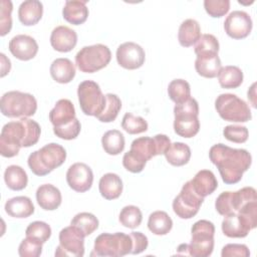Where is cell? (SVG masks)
<instances>
[{"label":"cell","instance_id":"6da1fadb","mask_svg":"<svg viewBox=\"0 0 257 257\" xmlns=\"http://www.w3.org/2000/svg\"><path fill=\"white\" fill-rule=\"evenodd\" d=\"M210 161L217 167L223 182L237 184L250 168L252 157L247 150L233 149L224 144H216L209 151Z\"/></svg>","mask_w":257,"mask_h":257},{"label":"cell","instance_id":"7a4b0ae2","mask_svg":"<svg viewBox=\"0 0 257 257\" xmlns=\"http://www.w3.org/2000/svg\"><path fill=\"white\" fill-rule=\"evenodd\" d=\"M41 134L37 121L28 117L9 121L2 127L0 135V154L4 158H13L20 149L29 148L37 144Z\"/></svg>","mask_w":257,"mask_h":257},{"label":"cell","instance_id":"3957f363","mask_svg":"<svg viewBox=\"0 0 257 257\" xmlns=\"http://www.w3.org/2000/svg\"><path fill=\"white\" fill-rule=\"evenodd\" d=\"M66 159L65 149L56 143H50L34 151L28 157L27 163L31 172L36 176H46L60 167Z\"/></svg>","mask_w":257,"mask_h":257},{"label":"cell","instance_id":"277c9868","mask_svg":"<svg viewBox=\"0 0 257 257\" xmlns=\"http://www.w3.org/2000/svg\"><path fill=\"white\" fill-rule=\"evenodd\" d=\"M199 104L198 101L190 97L182 103H178L174 107V131L175 133L186 139L195 137L200 130V121L198 118Z\"/></svg>","mask_w":257,"mask_h":257},{"label":"cell","instance_id":"5b68a950","mask_svg":"<svg viewBox=\"0 0 257 257\" xmlns=\"http://www.w3.org/2000/svg\"><path fill=\"white\" fill-rule=\"evenodd\" d=\"M0 109L8 117H29L36 112L37 101L30 93L11 90L2 95Z\"/></svg>","mask_w":257,"mask_h":257},{"label":"cell","instance_id":"8992f818","mask_svg":"<svg viewBox=\"0 0 257 257\" xmlns=\"http://www.w3.org/2000/svg\"><path fill=\"white\" fill-rule=\"evenodd\" d=\"M133 248V241L131 235L122 232L113 234L102 233L94 240L93 253L96 256L119 257L131 254Z\"/></svg>","mask_w":257,"mask_h":257},{"label":"cell","instance_id":"52a82bcc","mask_svg":"<svg viewBox=\"0 0 257 257\" xmlns=\"http://www.w3.org/2000/svg\"><path fill=\"white\" fill-rule=\"evenodd\" d=\"M191 242L188 244L189 255L208 257L214 249L215 226L211 221L199 220L191 228Z\"/></svg>","mask_w":257,"mask_h":257},{"label":"cell","instance_id":"ba28073f","mask_svg":"<svg viewBox=\"0 0 257 257\" xmlns=\"http://www.w3.org/2000/svg\"><path fill=\"white\" fill-rule=\"evenodd\" d=\"M111 59V52L104 44L82 47L75 55V64L81 72L93 73L104 68Z\"/></svg>","mask_w":257,"mask_h":257},{"label":"cell","instance_id":"9c48e42d","mask_svg":"<svg viewBox=\"0 0 257 257\" xmlns=\"http://www.w3.org/2000/svg\"><path fill=\"white\" fill-rule=\"evenodd\" d=\"M218 114L227 121L246 122L252 118L249 105L233 93H222L215 100Z\"/></svg>","mask_w":257,"mask_h":257},{"label":"cell","instance_id":"30bf717a","mask_svg":"<svg viewBox=\"0 0 257 257\" xmlns=\"http://www.w3.org/2000/svg\"><path fill=\"white\" fill-rule=\"evenodd\" d=\"M77 96L80 108L86 115H99L106 103V97L102 93L98 83L93 80H84L78 84Z\"/></svg>","mask_w":257,"mask_h":257},{"label":"cell","instance_id":"8fae6325","mask_svg":"<svg viewBox=\"0 0 257 257\" xmlns=\"http://www.w3.org/2000/svg\"><path fill=\"white\" fill-rule=\"evenodd\" d=\"M204 198L199 196L192 187L190 181L182 187L180 194L173 201V210L181 219H191L197 215Z\"/></svg>","mask_w":257,"mask_h":257},{"label":"cell","instance_id":"7c38bea8","mask_svg":"<svg viewBox=\"0 0 257 257\" xmlns=\"http://www.w3.org/2000/svg\"><path fill=\"white\" fill-rule=\"evenodd\" d=\"M84 237L80 229L70 224L59 232V245L56 247L55 256L81 257L84 255Z\"/></svg>","mask_w":257,"mask_h":257},{"label":"cell","instance_id":"4fadbf2b","mask_svg":"<svg viewBox=\"0 0 257 257\" xmlns=\"http://www.w3.org/2000/svg\"><path fill=\"white\" fill-rule=\"evenodd\" d=\"M253 22L250 15L241 10L231 12L224 21V29L228 36L233 39L246 38L252 30Z\"/></svg>","mask_w":257,"mask_h":257},{"label":"cell","instance_id":"5bb4252c","mask_svg":"<svg viewBox=\"0 0 257 257\" xmlns=\"http://www.w3.org/2000/svg\"><path fill=\"white\" fill-rule=\"evenodd\" d=\"M116 61L117 63L130 70L138 69L145 63L146 53L144 48L132 41L120 44L116 49Z\"/></svg>","mask_w":257,"mask_h":257},{"label":"cell","instance_id":"9a60e30c","mask_svg":"<svg viewBox=\"0 0 257 257\" xmlns=\"http://www.w3.org/2000/svg\"><path fill=\"white\" fill-rule=\"evenodd\" d=\"M66 182L73 191L84 193L92 186L93 173L86 164L75 163L66 172Z\"/></svg>","mask_w":257,"mask_h":257},{"label":"cell","instance_id":"2e32d148","mask_svg":"<svg viewBox=\"0 0 257 257\" xmlns=\"http://www.w3.org/2000/svg\"><path fill=\"white\" fill-rule=\"evenodd\" d=\"M9 50L11 54L19 60L27 61L35 57L38 52L36 40L26 34H18L9 41Z\"/></svg>","mask_w":257,"mask_h":257},{"label":"cell","instance_id":"e0dca14e","mask_svg":"<svg viewBox=\"0 0 257 257\" xmlns=\"http://www.w3.org/2000/svg\"><path fill=\"white\" fill-rule=\"evenodd\" d=\"M77 43L76 32L65 25L56 26L50 35V44L52 48L59 52L71 51Z\"/></svg>","mask_w":257,"mask_h":257},{"label":"cell","instance_id":"ac0fdd59","mask_svg":"<svg viewBox=\"0 0 257 257\" xmlns=\"http://www.w3.org/2000/svg\"><path fill=\"white\" fill-rule=\"evenodd\" d=\"M221 228L223 234L229 238H244L252 230L248 222L236 212L225 216Z\"/></svg>","mask_w":257,"mask_h":257},{"label":"cell","instance_id":"d6986e66","mask_svg":"<svg viewBox=\"0 0 257 257\" xmlns=\"http://www.w3.org/2000/svg\"><path fill=\"white\" fill-rule=\"evenodd\" d=\"M36 201L41 209L53 211L60 206L62 197L58 188L51 184H43L36 190Z\"/></svg>","mask_w":257,"mask_h":257},{"label":"cell","instance_id":"ffe728a7","mask_svg":"<svg viewBox=\"0 0 257 257\" xmlns=\"http://www.w3.org/2000/svg\"><path fill=\"white\" fill-rule=\"evenodd\" d=\"M75 118V108L73 103L67 98L56 101L54 107L49 112V120L53 126H61Z\"/></svg>","mask_w":257,"mask_h":257},{"label":"cell","instance_id":"44dd1931","mask_svg":"<svg viewBox=\"0 0 257 257\" xmlns=\"http://www.w3.org/2000/svg\"><path fill=\"white\" fill-rule=\"evenodd\" d=\"M86 0H68L62 9V17L65 21L73 25L84 23L88 17Z\"/></svg>","mask_w":257,"mask_h":257},{"label":"cell","instance_id":"7402d4cb","mask_svg":"<svg viewBox=\"0 0 257 257\" xmlns=\"http://www.w3.org/2000/svg\"><path fill=\"white\" fill-rule=\"evenodd\" d=\"M190 182L195 192L203 198L211 195L218 188V181L210 170L199 171Z\"/></svg>","mask_w":257,"mask_h":257},{"label":"cell","instance_id":"603a6c76","mask_svg":"<svg viewBox=\"0 0 257 257\" xmlns=\"http://www.w3.org/2000/svg\"><path fill=\"white\" fill-rule=\"evenodd\" d=\"M43 14V5L38 0L23 1L18 8V18L25 26L37 24Z\"/></svg>","mask_w":257,"mask_h":257},{"label":"cell","instance_id":"cb8c5ba5","mask_svg":"<svg viewBox=\"0 0 257 257\" xmlns=\"http://www.w3.org/2000/svg\"><path fill=\"white\" fill-rule=\"evenodd\" d=\"M221 60L218 53L201 54L195 61V69L199 75L206 78H214L221 69Z\"/></svg>","mask_w":257,"mask_h":257},{"label":"cell","instance_id":"d4e9b609","mask_svg":"<svg viewBox=\"0 0 257 257\" xmlns=\"http://www.w3.org/2000/svg\"><path fill=\"white\" fill-rule=\"evenodd\" d=\"M4 209L13 218H28L34 213V205L26 196H17L7 200Z\"/></svg>","mask_w":257,"mask_h":257},{"label":"cell","instance_id":"484cf974","mask_svg":"<svg viewBox=\"0 0 257 257\" xmlns=\"http://www.w3.org/2000/svg\"><path fill=\"white\" fill-rule=\"evenodd\" d=\"M50 75L58 83H68L75 76V66L68 58H56L52 61L50 68Z\"/></svg>","mask_w":257,"mask_h":257},{"label":"cell","instance_id":"4316f807","mask_svg":"<svg viewBox=\"0 0 257 257\" xmlns=\"http://www.w3.org/2000/svg\"><path fill=\"white\" fill-rule=\"evenodd\" d=\"M122 181L120 177L114 173L104 174L98 183L100 195L106 200H115L122 193Z\"/></svg>","mask_w":257,"mask_h":257},{"label":"cell","instance_id":"83f0119b","mask_svg":"<svg viewBox=\"0 0 257 257\" xmlns=\"http://www.w3.org/2000/svg\"><path fill=\"white\" fill-rule=\"evenodd\" d=\"M201 37L200 24L195 19H186L179 27L178 40L183 47L194 45Z\"/></svg>","mask_w":257,"mask_h":257},{"label":"cell","instance_id":"f1b7e54d","mask_svg":"<svg viewBox=\"0 0 257 257\" xmlns=\"http://www.w3.org/2000/svg\"><path fill=\"white\" fill-rule=\"evenodd\" d=\"M164 155L169 164L175 167H181L189 163L191 159V149L187 144L176 142L170 145Z\"/></svg>","mask_w":257,"mask_h":257},{"label":"cell","instance_id":"f546056e","mask_svg":"<svg viewBox=\"0 0 257 257\" xmlns=\"http://www.w3.org/2000/svg\"><path fill=\"white\" fill-rule=\"evenodd\" d=\"M217 76L221 87L227 89L237 88L243 82V71L240 67L235 65H226L221 67Z\"/></svg>","mask_w":257,"mask_h":257},{"label":"cell","instance_id":"4dcf8cb0","mask_svg":"<svg viewBox=\"0 0 257 257\" xmlns=\"http://www.w3.org/2000/svg\"><path fill=\"white\" fill-rule=\"evenodd\" d=\"M4 181L10 190L21 191L26 188L28 177L23 168L17 165H11L4 172Z\"/></svg>","mask_w":257,"mask_h":257},{"label":"cell","instance_id":"1f68e13d","mask_svg":"<svg viewBox=\"0 0 257 257\" xmlns=\"http://www.w3.org/2000/svg\"><path fill=\"white\" fill-rule=\"evenodd\" d=\"M148 228L155 235H166L173 228V221L165 211H155L149 216Z\"/></svg>","mask_w":257,"mask_h":257},{"label":"cell","instance_id":"d6a6232c","mask_svg":"<svg viewBox=\"0 0 257 257\" xmlns=\"http://www.w3.org/2000/svg\"><path fill=\"white\" fill-rule=\"evenodd\" d=\"M124 137L117 130H110L104 133L101 138V145L104 152L110 156L120 154L124 149Z\"/></svg>","mask_w":257,"mask_h":257},{"label":"cell","instance_id":"836d02e7","mask_svg":"<svg viewBox=\"0 0 257 257\" xmlns=\"http://www.w3.org/2000/svg\"><path fill=\"white\" fill-rule=\"evenodd\" d=\"M168 94L176 104L182 103L191 97V87L185 79H174L169 83Z\"/></svg>","mask_w":257,"mask_h":257},{"label":"cell","instance_id":"e575fe53","mask_svg":"<svg viewBox=\"0 0 257 257\" xmlns=\"http://www.w3.org/2000/svg\"><path fill=\"white\" fill-rule=\"evenodd\" d=\"M70 224L80 229L86 237L92 234L98 228L99 222H98V219L93 214L88 212H81L76 214L72 218Z\"/></svg>","mask_w":257,"mask_h":257},{"label":"cell","instance_id":"d590c367","mask_svg":"<svg viewBox=\"0 0 257 257\" xmlns=\"http://www.w3.org/2000/svg\"><path fill=\"white\" fill-rule=\"evenodd\" d=\"M105 97V106L102 112L96 116V118L101 122H111L116 118L121 108V100L116 94L113 93H106Z\"/></svg>","mask_w":257,"mask_h":257},{"label":"cell","instance_id":"8d00e7d4","mask_svg":"<svg viewBox=\"0 0 257 257\" xmlns=\"http://www.w3.org/2000/svg\"><path fill=\"white\" fill-rule=\"evenodd\" d=\"M143 220V214L139 207L134 205L125 206L121 209L118 215L119 223L125 228L135 229L139 227Z\"/></svg>","mask_w":257,"mask_h":257},{"label":"cell","instance_id":"74e56055","mask_svg":"<svg viewBox=\"0 0 257 257\" xmlns=\"http://www.w3.org/2000/svg\"><path fill=\"white\" fill-rule=\"evenodd\" d=\"M147 120L138 115H134L131 112H126L121 120V127L130 135H138L148 131Z\"/></svg>","mask_w":257,"mask_h":257},{"label":"cell","instance_id":"f35d334b","mask_svg":"<svg viewBox=\"0 0 257 257\" xmlns=\"http://www.w3.org/2000/svg\"><path fill=\"white\" fill-rule=\"evenodd\" d=\"M25 235L26 237L37 240L43 244L50 238L51 228L47 223L43 221H34L30 223L26 228Z\"/></svg>","mask_w":257,"mask_h":257},{"label":"cell","instance_id":"ab89813d","mask_svg":"<svg viewBox=\"0 0 257 257\" xmlns=\"http://www.w3.org/2000/svg\"><path fill=\"white\" fill-rule=\"evenodd\" d=\"M219 47V41L213 34H203L195 43L194 51L197 56L201 54L218 53Z\"/></svg>","mask_w":257,"mask_h":257},{"label":"cell","instance_id":"60d3db41","mask_svg":"<svg viewBox=\"0 0 257 257\" xmlns=\"http://www.w3.org/2000/svg\"><path fill=\"white\" fill-rule=\"evenodd\" d=\"M80 130H81V124L76 117L72 121L64 125L53 126L54 135L59 139L66 140V141L76 139L80 133Z\"/></svg>","mask_w":257,"mask_h":257},{"label":"cell","instance_id":"b9f144b4","mask_svg":"<svg viewBox=\"0 0 257 257\" xmlns=\"http://www.w3.org/2000/svg\"><path fill=\"white\" fill-rule=\"evenodd\" d=\"M13 5L10 0H2L0 8V35L5 36L12 28L11 13Z\"/></svg>","mask_w":257,"mask_h":257},{"label":"cell","instance_id":"7bdbcfd3","mask_svg":"<svg viewBox=\"0 0 257 257\" xmlns=\"http://www.w3.org/2000/svg\"><path fill=\"white\" fill-rule=\"evenodd\" d=\"M42 253V243L26 237L18 247V254L21 257H38Z\"/></svg>","mask_w":257,"mask_h":257},{"label":"cell","instance_id":"ee69618b","mask_svg":"<svg viewBox=\"0 0 257 257\" xmlns=\"http://www.w3.org/2000/svg\"><path fill=\"white\" fill-rule=\"evenodd\" d=\"M223 136L230 142L236 144H243L248 140L249 132L248 128L244 125H226L223 130Z\"/></svg>","mask_w":257,"mask_h":257},{"label":"cell","instance_id":"f6af8a7d","mask_svg":"<svg viewBox=\"0 0 257 257\" xmlns=\"http://www.w3.org/2000/svg\"><path fill=\"white\" fill-rule=\"evenodd\" d=\"M204 8L211 17L220 18L228 13L230 9V1L229 0H205Z\"/></svg>","mask_w":257,"mask_h":257},{"label":"cell","instance_id":"bcb514c9","mask_svg":"<svg viewBox=\"0 0 257 257\" xmlns=\"http://www.w3.org/2000/svg\"><path fill=\"white\" fill-rule=\"evenodd\" d=\"M222 257H248L250 256V251L245 244H237V243H230L225 245L222 248L221 252Z\"/></svg>","mask_w":257,"mask_h":257},{"label":"cell","instance_id":"7dc6e473","mask_svg":"<svg viewBox=\"0 0 257 257\" xmlns=\"http://www.w3.org/2000/svg\"><path fill=\"white\" fill-rule=\"evenodd\" d=\"M231 193L232 192L230 191L223 192L216 199V202H215L216 211L222 216H226L228 214L234 213L231 205Z\"/></svg>","mask_w":257,"mask_h":257},{"label":"cell","instance_id":"c3c4849f","mask_svg":"<svg viewBox=\"0 0 257 257\" xmlns=\"http://www.w3.org/2000/svg\"><path fill=\"white\" fill-rule=\"evenodd\" d=\"M130 235L133 241V248H132L131 254H135V255L140 254L148 248L149 241H148V237L145 234H143L142 232L134 231Z\"/></svg>","mask_w":257,"mask_h":257},{"label":"cell","instance_id":"681fc988","mask_svg":"<svg viewBox=\"0 0 257 257\" xmlns=\"http://www.w3.org/2000/svg\"><path fill=\"white\" fill-rule=\"evenodd\" d=\"M0 56H1V77H4L7 73H9L11 69V62L4 53H1Z\"/></svg>","mask_w":257,"mask_h":257},{"label":"cell","instance_id":"f907efd6","mask_svg":"<svg viewBox=\"0 0 257 257\" xmlns=\"http://www.w3.org/2000/svg\"><path fill=\"white\" fill-rule=\"evenodd\" d=\"M177 254L179 255H189V250H188V244H181L177 248Z\"/></svg>","mask_w":257,"mask_h":257}]
</instances>
